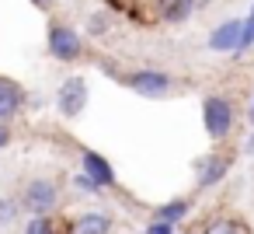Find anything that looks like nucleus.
<instances>
[{"label": "nucleus", "instance_id": "1", "mask_svg": "<svg viewBox=\"0 0 254 234\" xmlns=\"http://www.w3.org/2000/svg\"><path fill=\"white\" fill-rule=\"evenodd\" d=\"M18 203H21V213H28V217H56V210L63 206V189L56 178L35 175L21 185Z\"/></svg>", "mask_w": 254, "mask_h": 234}, {"label": "nucleus", "instance_id": "2", "mask_svg": "<svg viewBox=\"0 0 254 234\" xmlns=\"http://www.w3.org/2000/svg\"><path fill=\"white\" fill-rule=\"evenodd\" d=\"M202 129L212 143H226L237 129V105L226 95H205L202 98Z\"/></svg>", "mask_w": 254, "mask_h": 234}, {"label": "nucleus", "instance_id": "3", "mask_svg": "<svg viewBox=\"0 0 254 234\" xmlns=\"http://www.w3.org/2000/svg\"><path fill=\"white\" fill-rule=\"evenodd\" d=\"M46 53L56 63H80V60H87V35H80L66 21H49V28H46Z\"/></svg>", "mask_w": 254, "mask_h": 234}, {"label": "nucleus", "instance_id": "4", "mask_svg": "<svg viewBox=\"0 0 254 234\" xmlns=\"http://www.w3.org/2000/svg\"><path fill=\"white\" fill-rule=\"evenodd\" d=\"M115 81H119L122 88H129L132 95H139V98H150V102H157V98H167V95L178 88L174 74H167V70H157V67H136V70L115 74Z\"/></svg>", "mask_w": 254, "mask_h": 234}, {"label": "nucleus", "instance_id": "5", "mask_svg": "<svg viewBox=\"0 0 254 234\" xmlns=\"http://www.w3.org/2000/svg\"><path fill=\"white\" fill-rule=\"evenodd\" d=\"M53 102H56V112H60L63 119H80L84 109H87V102H91V84H87V77H80V74L63 77L60 88H56V95H53Z\"/></svg>", "mask_w": 254, "mask_h": 234}, {"label": "nucleus", "instance_id": "6", "mask_svg": "<svg viewBox=\"0 0 254 234\" xmlns=\"http://www.w3.org/2000/svg\"><path fill=\"white\" fill-rule=\"evenodd\" d=\"M230 168H233V154H230V150H209V154L195 157V161H191V171H195V189H198V192L219 189V185L226 182Z\"/></svg>", "mask_w": 254, "mask_h": 234}, {"label": "nucleus", "instance_id": "7", "mask_svg": "<svg viewBox=\"0 0 254 234\" xmlns=\"http://www.w3.org/2000/svg\"><path fill=\"white\" fill-rule=\"evenodd\" d=\"M240 32H244V18H226V21H219V25L209 32L205 49L216 53V56H233L237 46H240Z\"/></svg>", "mask_w": 254, "mask_h": 234}, {"label": "nucleus", "instance_id": "8", "mask_svg": "<svg viewBox=\"0 0 254 234\" xmlns=\"http://www.w3.org/2000/svg\"><path fill=\"white\" fill-rule=\"evenodd\" d=\"M80 171L91 175L105 192H108V189H119V171H115V164H112L105 154L91 150V147H80Z\"/></svg>", "mask_w": 254, "mask_h": 234}, {"label": "nucleus", "instance_id": "9", "mask_svg": "<svg viewBox=\"0 0 254 234\" xmlns=\"http://www.w3.org/2000/svg\"><path fill=\"white\" fill-rule=\"evenodd\" d=\"M25 98H28V95H25V88H21L18 81H11V77L0 74V126H11V119L21 116Z\"/></svg>", "mask_w": 254, "mask_h": 234}, {"label": "nucleus", "instance_id": "10", "mask_svg": "<svg viewBox=\"0 0 254 234\" xmlns=\"http://www.w3.org/2000/svg\"><path fill=\"white\" fill-rule=\"evenodd\" d=\"M198 11V0H153V14L164 25H185Z\"/></svg>", "mask_w": 254, "mask_h": 234}, {"label": "nucleus", "instance_id": "11", "mask_svg": "<svg viewBox=\"0 0 254 234\" xmlns=\"http://www.w3.org/2000/svg\"><path fill=\"white\" fill-rule=\"evenodd\" d=\"M112 217L101 210H84L80 217H73L66 224V234H112Z\"/></svg>", "mask_w": 254, "mask_h": 234}, {"label": "nucleus", "instance_id": "12", "mask_svg": "<svg viewBox=\"0 0 254 234\" xmlns=\"http://www.w3.org/2000/svg\"><path fill=\"white\" fill-rule=\"evenodd\" d=\"M191 199L188 196H174V199H167V203H160V206H153L150 210V220H167V224H174V227H181L185 220H188V213H191Z\"/></svg>", "mask_w": 254, "mask_h": 234}, {"label": "nucleus", "instance_id": "13", "mask_svg": "<svg viewBox=\"0 0 254 234\" xmlns=\"http://www.w3.org/2000/svg\"><path fill=\"white\" fill-rule=\"evenodd\" d=\"M112 32V14L108 11H91L87 21H84V35L87 39H105Z\"/></svg>", "mask_w": 254, "mask_h": 234}, {"label": "nucleus", "instance_id": "14", "mask_svg": "<svg viewBox=\"0 0 254 234\" xmlns=\"http://www.w3.org/2000/svg\"><path fill=\"white\" fill-rule=\"evenodd\" d=\"M21 234H66V231L60 227V220H56V217H28Z\"/></svg>", "mask_w": 254, "mask_h": 234}, {"label": "nucleus", "instance_id": "15", "mask_svg": "<svg viewBox=\"0 0 254 234\" xmlns=\"http://www.w3.org/2000/svg\"><path fill=\"white\" fill-rule=\"evenodd\" d=\"M21 217V203L18 196H0V227H11Z\"/></svg>", "mask_w": 254, "mask_h": 234}, {"label": "nucleus", "instance_id": "16", "mask_svg": "<svg viewBox=\"0 0 254 234\" xmlns=\"http://www.w3.org/2000/svg\"><path fill=\"white\" fill-rule=\"evenodd\" d=\"M209 234H251V227L244 220H237V217H223V220H216L209 227Z\"/></svg>", "mask_w": 254, "mask_h": 234}, {"label": "nucleus", "instance_id": "17", "mask_svg": "<svg viewBox=\"0 0 254 234\" xmlns=\"http://www.w3.org/2000/svg\"><path fill=\"white\" fill-rule=\"evenodd\" d=\"M70 185H73L77 192H84V196H105V189H101L91 175H84V171H77V175L70 178Z\"/></svg>", "mask_w": 254, "mask_h": 234}, {"label": "nucleus", "instance_id": "18", "mask_svg": "<svg viewBox=\"0 0 254 234\" xmlns=\"http://www.w3.org/2000/svg\"><path fill=\"white\" fill-rule=\"evenodd\" d=\"M254 49V21H247L244 18V32H240V46H237V53L233 56H244V53H251Z\"/></svg>", "mask_w": 254, "mask_h": 234}, {"label": "nucleus", "instance_id": "19", "mask_svg": "<svg viewBox=\"0 0 254 234\" xmlns=\"http://www.w3.org/2000/svg\"><path fill=\"white\" fill-rule=\"evenodd\" d=\"M143 234H178V227H174V224H167V220H146Z\"/></svg>", "mask_w": 254, "mask_h": 234}, {"label": "nucleus", "instance_id": "20", "mask_svg": "<svg viewBox=\"0 0 254 234\" xmlns=\"http://www.w3.org/2000/svg\"><path fill=\"white\" fill-rule=\"evenodd\" d=\"M11 143H14V129L11 126H0V154H4Z\"/></svg>", "mask_w": 254, "mask_h": 234}, {"label": "nucleus", "instance_id": "21", "mask_svg": "<svg viewBox=\"0 0 254 234\" xmlns=\"http://www.w3.org/2000/svg\"><path fill=\"white\" fill-rule=\"evenodd\" d=\"M244 154H247V157H251V154H254V133H251V136H247V140H244Z\"/></svg>", "mask_w": 254, "mask_h": 234}, {"label": "nucleus", "instance_id": "22", "mask_svg": "<svg viewBox=\"0 0 254 234\" xmlns=\"http://www.w3.org/2000/svg\"><path fill=\"white\" fill-rule=\"evenodd\" d=\"M32 4H35V7H39V11H49V7H53V4H56V0H32Z\"/></svg>", "mask_w": 254, "mask_h": 234}, {"label": "nucleus", "instance_id": "23", "mask_svg": "<svg viewBox=\"0 0 254 234\" xmlns=\"http://www.w3.org/2000/svg\"><path fill=\"white\" fill-rule=\"evenodd\" d=\"M247 21H254V0H251V7H247Z\"/></svg>", "mask_w": 254, "mask_h": 234}, {"label": "nucleus", "instance_id": "24", "mask_svg": "<svg viewBox=\"0 0 254 234\" xmlns=\"http://www.w3.org/2000/svg\"><path fill=\"white\" fill-rule=\"evenodd\" d=\"M247 119H251V126H254V98H251V112H247Z\"/></svg>", "mask_w": 254, "mask_h": 234}, {"label": "nucleus", "instance_id": "25", "mask_svg": "<svg viewBox=\"0 0 254 234\" xmlns=\"http://www.w3.org/2000/svg\"><path fill=\"white\" fill-rule=\"evenodd\" d=\"M209 4H212V0H198V11H202V7H209Z\"/></svg>", "mask_w": 254, "mask_h": 234}, {"label": "nucleus", "instance_id": "26", "mask_svg": "<svg viewBox=\"0 0 254 234\" xmlns=\"http://www.w3.org/2000/svg\"><path fill=\"white\" fill-rule=\"evenodd\" d=\"M185 234H191V231H185Z\"/></svg>", "mask_w": 254, "mask_h": 234}]
</instances>
